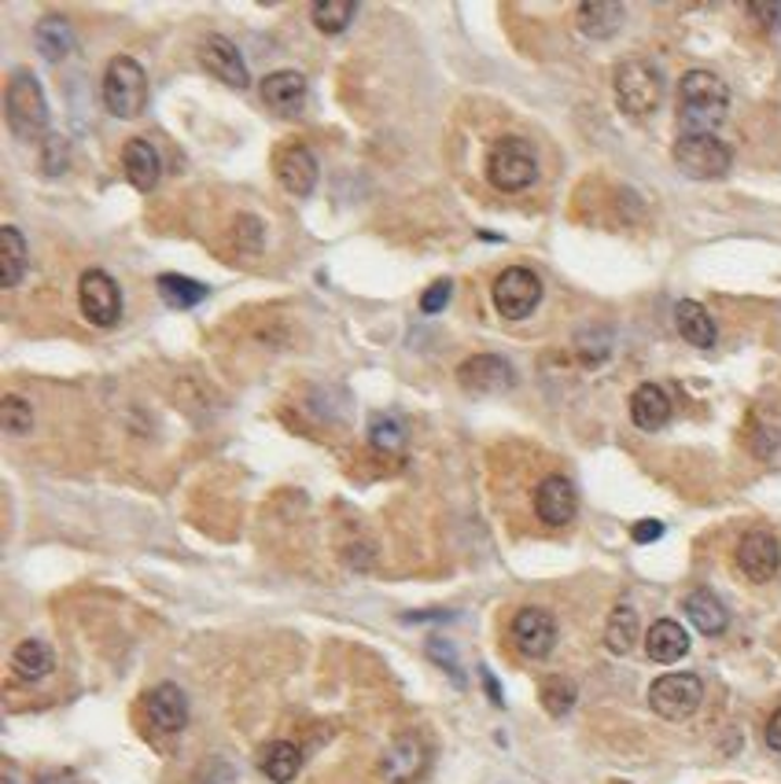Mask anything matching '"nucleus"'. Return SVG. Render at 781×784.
<instances>
[{
	"instance_id": "obj_1",
	"label": "nucleus",
	"mask_w": 781,
	"mask_h": 784,
	"mask_svg": "<svg viewBox=\"0 0 781 784\" xmlns=\"http://www.w3.org/2000/svg\"><path fill=\"white\" fill-rule=\"evenodd\" d=\"M730 111V89L719 74L690 70L678 81V115L686 123V133H712Z\"/></svg>"
},
{
	"instance_id": "obj_2",
	"label": "nucleus",
	"mask_w": 781,
	"mask_h": 784,
	"mask_svg": "<svg viewBox=\"0 0 781 784\" xmlns=\"http://www.w3.org/2000/svg\"><path fill=\"white\" fill-rule=\"evenodd\" d=\"M4 115L15 137L41 140L49 133V100L41 92V81L30 70H15L4 92Z\"/></svg>"
},
{
	"instance_id": "obj_3",
	"label": "nucleus",
	"mask_w": 781,
	"mask_h": 784,
	"mask_svg": "<svg viewBox=\"0 0 781 784\" xmlns=\"http://www.w3.org/2000/svg\"><path fill=\"white\" fill-rule=\"evenodd\" d=\"M612 89H616V104L623 115L649 118L664 104V74H660L649 60H627L612 74Z\"/></svg>"
},
{
	"instance_id": "obj_4",
	"label": "nucleus",
	"mask_w": 781,
	"mask_h": 784,
	"mask_svg": "<svg viewBox=\"0 0 781 784\" xmlns=\"http://www.w3.org/2000/svg\"><path fill=\"white\" fill-rule=\"evenodd\" d=\"M104 107L115 118H141L148 107V74L133 55H115L100 81Z\"/></svg>"
},
{
	"instance_id": "obj_5",
	"label": "nucleus",
	"mask_w": 781,
	"mask_h": 784,
	"mask_svg": "<svg viewBox=\"0 0 781 784\" xmlns=\"http://www.w3.org/2000/svg\"><path fill=\"white\" fill-rule=\"evenodd\" d=\"M487 181L498 192H524L538 181V155L524 137H501L495 140L487 155Z\"/></svg>"
},
{
	"instance_id": "obj_6",
	"label": "nucleus",
	"mask_w": 781,
	"mask_h": 784,
	"mask_svg": "<svg viewBox=\"0 0 781 784\" xmlns=\"http://www.w3.org/2000/svg\"><path fill=\"white\" fill-rule=\"evenodd\" d=\"M675 163L693 181H719V177L730 173L733 152L727 140H719L715 133H682L675 140Z\"/></svg>"
},
{
	"instance_id": "obj_7",
	"label": "nucleus",
	"mask_w": 781,
	"mask_h": 784,
	"mask_svg": "<svg viewBox=\"0 0 781 784\" xmlns=\"http://www.w3.org/2000/svg\"><path fill=\"white\" fill-rule=\"evenodd\" d=\"M490 298H495V310L501 321H524V317H532L535 306L542 303V280L527 266H509L495 277Z\"/></svg>"
},
{
	"instance_id": "obj_8",
	"label": "nucleus",
	"mask_w": 781,
	"mask_h": 784,
	"mask_svg": "<svg viewBox=\"0 0 781 784\" xmlns=\"http://www.w3.org/2000/svg\"><path fill=\"white\" fill-rule=\"evenodd\" d=\"M704 704V681L696 674H664L649 685V707L667 722H686Z\"/></svg>"
},
{
	"instance_id": "obj_9",
	"label": "nucleus",
	"mask_w": 781,
	"mask_h": 784,
	"mask_svg": "<svg viewBox=\"0 0 781 784\" xmlns=\"http://www.w3.org/2000/svg\"><path fill=\"white\" fill-rule=\"evenodd\" d=\"M78 306L89 324L115 329L123 321V292H118L115 277L104 273V269H86L78 280Z\"/></svg>"
},
{
	"instance_id": "obj_10",
	"label": "nucleus",
	"mask_w": 781,
	"mask_h": 784,
	"mask_svg": "<svg viewBox=\"0 0 781 784\" xmlns=\"http://www.w3.org/2000/svg\"><path fill=\"white\" fill-rule=\"evenodd\" d=\"M427 759H432V751H427V744L421 741L417 733H402L395 736V741L387 744V751L380 755V777L387 784H417L424 777L427 770Z\"/></svg>"
},
{
	"instance_id": "obj_11",
	"label": "nucleus",
	"mask_w": 781,
	"mask_h": 784,
	"mask_svg": "<svg viewBox=\"0 0 781 784\" xmlns=\"http://www.w3.org/2000/svg\"><path fill=\"white\" fill-rule=\"evenodd\" d=\"M509 638L524 659H546L556 648V619L546 608H520L513 615Z\"/></svg>"
},
{
	"instance_id": "obj_12",
	"label": "nucleus",
	"mask_w": 781,
	"mask_h": 784,
	"mask_svg": "<svg viewBox=\"0 0 781 784\" xmlns=\"http://www.w3.org/2000/svg\"><path fill=\"white\" fill-rule=\"evenodd\" d=\"M458 384L469 395H505L516 387V372L498 354H476V358L458 365Z\"/></svg>"
},
{
	"instance_id": "obj_13",
	"label": "nucleus",
	"mask_w": 781,
	"mask_h": 784,
	"mask_svg": "<svg viewBox=\"0 0 781 784\" xmlns=\"http://www.w3.org/2000/svg\"><path fill=\"white\" fill-rule=\"evenodd\" d=\"M738 567L748 582L764 586L781 571V545L770 530H748L745 538L738 541Z\"/></svg>"
},
{
	"instance_id": "obj_14",
	"label": "nucleus",
	"mask_w": 781,
	"mask_h": 784,
	"mask_svg": "<svg viewBox=\"0 0 781 784\" xmlns=\"http://www.w3.org/2000/svg\"><path fill=\"white\" fill-rule=\"evenodd\" d=\"M535 512L546 527H568L579 512V493L568 475H546L535 490Z\"/></svg>"
},
{
	"instance_id": "obj_15",
	"label": "nucleus",
	"mask_w": 781,
	"mask_h": 784,
	"mask_svg": "<svg viewBox=\"0 0 781 784\" xmlns=\"http://www.w3.org/2000/svg\"><path fill=\"white\" fill-rule=\"evenodd\" d=\"M318 173L321 166L306 144H292L277 155V181H281V189L287 195H295V200H306V195L318 189Z\"/></svg>"
},
{
	"instance_id": "obj_16",
	"label": "nucleus",
	"mask_w": 781,
	"mask_h": 784,
	"mask_svg": "<svg viewBox=\"0 0 781 784\" xmlns=\"http://www.w3.org/2000/svg\"><path fill=\"white\" fill-rule=\"evenodd\" d=\"M203 67H207L214 78H218L221 86H229V89H247L251 86V74H247L244 55H240L236 44H232L229 37H221V34H210L207 41H203Z\"/></svg>"
},
{
	"instance_id": "obj_17",
	"label": "nucleus",
	"mask_w": 781,
	"mask_h": 784,
	"mask_svg": "<svg viewBox=\"0 0 781 784\" xmlns=\"http://www.w3.org/2000/svg\"><path fill=\"white\" fill-rule=\"evenodd\" d=\"M144 715L155 733H181L184 725H189V699H184L178 685L163 681V685H155L152 693H148Z\"/></svg>"
},
{
	"instance_id": "obj_18",
	"label": "nucleus",
	"mask_w": 781,
	"mask_h": 784,
	"mask_svg": "<svg viewBox=\"0 0 781 784\" xmlns=\"http://www.w3.org/2000/svg\"><path fill=\"white\" fill-rule=\"evenodd\" d=\"M306 92H310V86H306V78L299 70H273L263 81L266 107L277 111V115H284V118L299 115V111L306 107Z\"/></svg>"
},
{
	"instance_id": "obj_19",
	"label": "nucleus",
	"mask_w": 781,
	"mask_h": 784,
	"mask_svg": "<svg viewBox=\"0 0 781 784\" xmlns=\"http://www.w3.org/2000/svg\"><path fill=\"white\" fill-rule=\"evenodd\" d=\"M623 18H627V8L616 4V0H582L579 12H575L579 34L590 37V41H609V37H616Z\"/></svg>"
},
{
	"instance_id": "obj_20",
	"label": "nucleus",
	"mask_w": 781,
	"mask_h": 784,
	"mask_svg": "<svg viewBox=\"0 0 781 784\" xmlns=\"http://www.w3.org/2000/svg\"><path fill=\"white\" fill-rule=\"evenodd\" d=\"M123 166H126V177H129V184H133V189L152 192L155 184H159L163 158H159V147H155L152 140H144V137L129 140L126 152H123Z\"/></svg>"
},
{
	"instance_id": "obj_21",
	"label": "nucleus",
	"mask_w": 781,
	"mask_h": 784,
	"mask_svg": "<svg viewBox=\"0 0 781 784\" xmlns=\"http://www.w3.org/2000/svg\"><path fill=\"white\" fill-rule=\"evenodd\" d=\"M630 420H635V427H641V432L667 427V420H671V398H667V390L656 384H641L635 395H630Z\"/></svg>"
},
{
	"instance_id": "obj_22",
	"label": "nucleus",
	"mask_w": 781,
	"mask_h": 784,
	"mask_svg": "<svg viewBox=\"0 0 781 784\" xmlns=\"http://www.w3.org/2000/svg\"><path fill=\"white\" fill-rule=\"evenodd\" d=\"M682 612L690 615V622L704 633V638H719V633H727V627H730L727 604H722L712 590H693L682 601Z\"/></svg>"
},
{
	"instance_id": "obj_23",
	"label": "nucleus",
	"mask_w": 781,
	"mask_h": 784,
	"mask_svg": "<svg viewBox=\"0 0 781 784\" xmlns=\"http://www.w3.org/2000/svg\"><path fill=\"white\" fill-rule=\"evenodd\" d=\"M675 329H678V335H682V339L690 343V347H696V350H712L715 339H719L712 313L704 310L701 303H693V298H682V303L675 306Z\"/></svg>"
},
{
	"instance_id": "obj_24",
	"label": "nucleus",
	"mask_w": 781,
	"mask_h": 784,
	"mask_svg": "<svg viewBox=\"0 0 781 784\" xmlns=\"http://www.w3.org/2000/svg\"><path fill=\"white\" fill-rule=\"evenodd\" d=\"M690 652V633L675 619H656L645 633V656L653 663H678Z\"/></svg>"
},
{
	"instance_id": "obj_25",
	"label": "nucleus",
	"mask_w": 781,
	"mask_h": 784,
	"mask_svg": "<svg viewBox=\"0 0 781 784\" xmlns=\"http://www.w3.org/2000/svg\"><path fill=\"white\" fill-rule=\"evenodd\" d=\"M52 667H55L52 648L44 645V641H37V638L18 641L15 652H12V674H15L18 681H26V685H34V681H41V678H49Z\"/></svg>"
},
{
	"instance_id": "obj_26",
	"label": "nucleus",
	"mask_w": 781,
	"mask_h": 784,
	"mask_svg": "<svg viewBox=\"0 0 781 784\" xmlns=\"http://www.w3.org/2000/svg\"><path fill=\"white\" fill-rule=\"evenodd\" d=\"M638 633H641L638 612L630 608V604H616L609 622H604V648H609L612 656H627V652L638 645Z\"/></svg>"
},
{
	"instance_id": "obj_27",
	"label": "nucleus",
	"mask_w": 781,
	"mask_h": 784,
	"mask_svg": "<svg viewBox=\"0 0 781 784\" xmlns=\"http://www.w3.org/2000/svg\"><path fill=\"white\" fill-rule=\"evenodd\" d=\"M299 767H303V755L295 744H287V741L266 744L263 755H258V770H263L273 784H292Z\"/></svg>"
},
{
	"instance_id": "obj_28",
	"label": "nucleus",
	"mask_w": 781,
	"mask_h": 784,
	"mask_svg": "<svg viewBox=\"0 0 781 784\" xmlns=\"http://www.w3.org/2000/svg\"><path fill=\"white\" fill-rule=\"evenodd\" d=\"M155 292H159V298L170 306V310H192V306H200L203 298L210 295V287L192 277H181V273H163L155 280Z\"/></svg>"
},
{
	"instance_id": "obj_29",
	"label": "nucleus",
	"mask_w": 781,
	"mask_h": 784,
	"mask_svg": "<svg viewBox=\"0 0 781 784\" xmlns=\"http://www.w3.org/2000/svg\"><path fill=\"white\" fill-rule=\"evenodd\" d=\"M34 44H37V52H41L49 63L67 60L71 49H74L71 23H67V18H60V15H44L41 23H37V30H34Z\"/></svg>"
},
{
	"instance_id": "obj_30",
	"label": "nucleus",
	"mask_w": 781,
	"mask_h": 784,
	"mask_svg": "<svg viewBox=\"0 0 781 784\" xmlns=\"http://www.w3.org/2000/svg\"><path fill=\"white\" fill-rule=\"evenodd\" d=\"M26 266H30V258H26V236L15 226H4L0 229V284L15 287L18 280L26 277Z\"/></svg>"
},
{
	"instance_id": "obj_31",
	"label": "nucleus",
	"mask_w": 781,
	"mask_h": 784,
	"mask_svg": "<svg viewBox=\"0 0 781 784\" xmlns=\"http://www.w3.org/2000/svg\"><path fill=\"white\" fill-rule=\"evenodd\" d=\"M355 15H358L355 0H318V4L310 8V18L321 34H343Z\"/></svg>"
},
{
	"instance_id": "obj_32",
	"label": "nucleus",
	"mask_w": 781,
	"mask_h": 784,
	"mask_svg": "<svg viewBox=\"0 0 781 784\" xmlns=\"http://www.w3.org/2000/svg\"><path fill=\"white\" fill-rule=\"evenodd\" d=\"M0 424H4V435L23 438L34 427V406L23 395H4V401H0Z\"/></svg>"
},
{
	"instance_id": "obj_33",
	"label": "nucleus",
	"mask_w": 781,
	"mask_h": 784,
	"mask_svg": "<svg viewBox=\"0 0 781 784\" xmlns=\"http://www.w3.org/2000/svg\"><path fill=\"white\" fill-rule=\"evenodd\" d=\"M575 704V685L564 674H553L542 681V707L550 711L553 718H564L572 711Z\"/></svg>"
},
{
	"instance_id": "obj_34",
	"label": "nucleus",
	"mask_w": 781,
	"mask_h": 784,
	"mask_svg": "<svg viewBox=\"0 0 781 784\" xmlns=\"http://www.w3.org/2000/svg\"><path fill=\"white\" fill-rule=\"evenodd\" d=\"M369 442H373V450H380V453H398L406 446V432L395 416H373V424H369Z\"/></svg>"
},
{
	"instance_id": "obj_35",
	"label": "nucleus",
	"mask_w": 781,
	"mask_h": 784,
	"mask_svg": "<svg viewBox=\"0 0 781 784\" xmlns=\"http://www.w3.org/2000/svg\"><path fill=\"white\" fill-rule=\"evenodd\" d=\"M450 295H453V284H450V280H435V284L421 295V310H424V313H439V310H446Z\"/></svg>"
},
{
	"instance_id": "obj_36",
	"label": "nucleus",
	"mask_w": 781,
	"mask_h": 784,
	"mask_svg": "<svg viewBox=\"0 0 781 784\" xmlns=\"http://www.w3.org/2000/svg\"><path fill=\"white\" fill-rule=\"evenodd\" d=\"M630 538H635L638 545H653V541L664 538V523L660 519H638L635 530H630Z\"/></svg>"
},
{
	"instance_id": "obj_37",
	"label": "nucleus",
	"mask_w": 781,
	"mask_h": 784,
	"mask_svg": "<svg viewBox=\"0 0 781 784\" xmlns=\"http://www.w3.org/2000/svg\"><path fill=\"white\" fill-rule=\"evenodd\" d=\"M55 158H63V163H67V140L49 137V144H44V170H49V173H60V163H55Z\"/></svg>"
},
{
	"instance_id": "obj_38",
	"label": "nucleus",
	"mask_w": 781,
	"mask_h": 784,
	"mask_svg": "<svg viewBox=\"0 0 781 784\" xmlns=\"http://www.w3.org/2000/svg\"><path fill=\"white\" fill-rule=\"evenodd\" d=\"M748 15L759 18L767 30H778L781 26V4H748Z\"/></svg>"
},
{
	"instance_id": "obj_39",
	"label": "nucleus",
	"mask_w": 781,
	"mask_h": 784,
	"mask_svg": "<svg viewBox=\"0 0 781 784\" xmlns=\"http://www.w3.org/2000/svg\"><path fill=\"white\" fill-rule=\"evenodd\" d=\"M764 736H767V748L781 755V711L770 715V722H767V733H764Z\"/></svg>"
},
{
	"instance_id": "obj_40",
	"label": "nucleus",
	"mask_w": 781,
	"mask_h": 784,
	"mask_svg": "<svg viewBox=\"0 0 781 784\" xmlns=\"http://www.w3.org/2000/svg\"><path fill=\"white\" fill-rule=\"evenodd\" d=\"M37 784H78V777H74V773H49V777H41Z\"/></svg>"
},
{
	"instance_id": "obj_41",
	"label": "nucleus",
	"mask_w": 781,
	"mask_h": 784,
	"mask_svg": "<svg viewBox=\"0 0 781 784\" xmlns=\"http://www.w3.org/2000/svg\"><path fill=\"white\" fill-rule=\"evenodd\" d=\"M4 784H15V777H12V773H8V777H4Z\"/></svg>"
}]
</instances>
